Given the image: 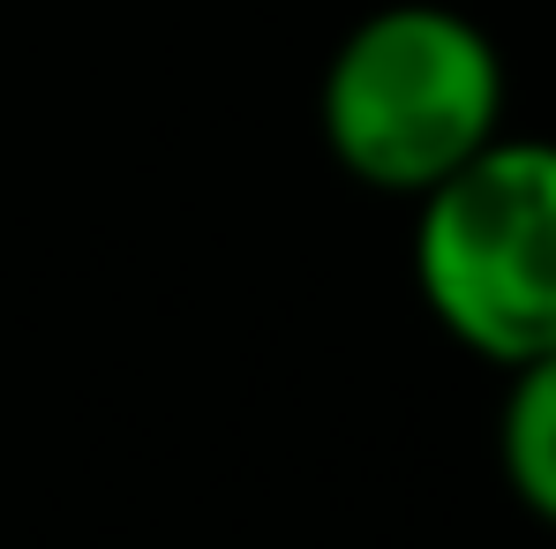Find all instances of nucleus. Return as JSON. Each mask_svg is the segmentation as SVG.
Wrapping results in <instances>:
<instances>
[{
    "instance_id": "nucleus-3",
    "label": "nucleus",
    "mask_w": 556,
    "mask_h": 549,
    "mask_svg": "<svg viewBox=\"0 0 556 549\" xmlns=\"http://www.w3.org/2000/svg\"><path fill=\"white\" fill-rule=\"evenodd\" d=\"M496 452H504L511 497L556 527V354L511 369V391L496 414Z\"/></svg>"
},
{
    "instance_id": "nucleus-1",
    "label": "nucleus",
    "mask_w": 556,
    "mask_h": 549,
    "mask_svg": "<svg viewBox=\"0 0 556 549\" xmlns=\"http://www.w3.org/2000/svg\"><path fill=\"white\" fill-rule=\"evenodd\" d=\"M504 136V53L444 0L362 15L324 68V144L369 188L429 196Z\"/></svg>"
},
{
    "instance_id": "nucleus-2",
    "label": "nucleus",
    "mask_w": 556,
    "mask_h": 549,
    "mask_svg": "<svg viewBox=\"0 0 556 549\" xmlns=\"http://www.w3.org/2000/svg\"><path fill=\"white\" fill-rule=\"evenodd\" d=\"M414 286L466 354H556V136H496L421 196Z\"/></svg>"
}]
</instances>
